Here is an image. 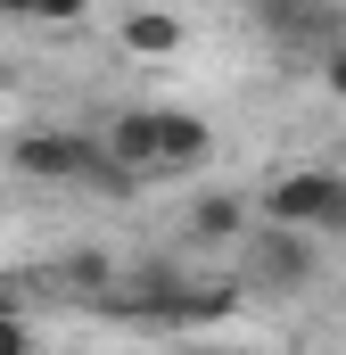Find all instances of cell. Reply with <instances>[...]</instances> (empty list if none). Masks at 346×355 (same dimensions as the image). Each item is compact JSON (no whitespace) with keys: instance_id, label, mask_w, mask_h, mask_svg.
Segmentation results:
<instances>
[{"instance_id":"cell-1","label":"cell","mask_w":346,"mask_h":355,"mask_svg":"<svg viewBox=\"0 0 346 355\" xmlns=\"http://www.w3.org/2000/svg\"><path fill=\"white\" fill-rule=\"evenodd\" d=\"M239 272H248L256 289H305V281L322 272V248H313L305 223L264 215V223H248V240H239Z\"/></svg>"},{"instance_id":"cell-2","label":"cell","mask_w":346,"mask_h":355,"mask_svg":"<svg viewBox=\"0 0 346 355\" xmlns=\"http://www.w3.org/2000/svg\"><path fill=\"white\" fill-rule=\"evenodd\" d=\"M264 215L280 223H305V232H346V174H322V166H297L264 190Z\"/></svg>"},{"instance_id":"cell-3","label":"cell","mask_w":346,"mask_h":355,"mask_svg":"<svg viewBox=\"0 0 346 355\" xmlns=\"http://www.w3.org/2000/svg\"><path fill=\"white\" fill-rule=\"evenodd\" d=\"M91 157H99V141H83V132H50V124L8 141V166H17L25 182H83Z\"/></svg>"},{"instance_id":"cell-4","label":"cell","mask_w":346,"mask_h":355,"mask_svg":"<svg viewBox=\"0 0 346 355\" xmlns=\"http://www.w3.org/2000/svg\"><path fill=\"white\" fill-rule=\"evenodd\" d=\"M99 149L124 166V174H157L165 166V107H124V116H107V132H99Z\"/></svg>"},{"instance_id":"cell-5","label":"cell","mask_w":346,"mask_h":355,"mask_svg":"<svg viewBox=\"0 0 346 355\" xmlns=\"http://www.w3.org/2000/svg\"><path fill=\"white\" fill-rule=\"evenodd\" d=\"M264 25L280 50H330L338 42V8L330 0H264Z\"/></svg>"},{"instance_id":"cell-6","label":"cell","mask_w":346,"mask_h":355,"mask_svg":"<svg viewBox=\"0 0 346 355\" xmlns=\"http://www.w3.org/2000/svg\"><path fill=\"white\" fill-rule=\"evenodd\" d=\"M181 297H190V281L173 265H149V272H132V289L116 297L124 314H140V322H181Z\"/></svg>"},{"instance_id":"cell-7","label":"cell","mask_w":346,"mask_h":355,"mask_svg":"<svg viewBox=\"0 0 346 355\" xmlns=\"http://www.w3.org/2000/svg\"><path fill=\"white\" fill-rule=\"evenodd\" d=\"M206 157H215V132H206V116L165 107V166H157V174H198Z\"/></svg>"},{"instance_id":"cell-8","label":"cell","mask_w":346,"mask_h":355,"mask_svg":"<svg viewBox=\"0 0 346 355\" xmlns=\"http://www.w3.org/2000/svg\"><path fill=\"white\" fill-rule=\"evenodd\" d=\"M190 240H206V248H231V240H248V198H239V190H215V198H198V215H190Z\"/></svg>"},{"instance_id":"cell-9","label":"cell","mask_w":346,"mask_h":355,"mask_svg":"<svg viewBox=\"0 0 346 355\" xmlns=\"http://www.w3.org/2000/svg\"><path fill=\"white\" fill-rule=\"evenodd\" d=\"M116 33H124L132 58H173V50H181V17H173V8H132Z\"/></svg>"},{"instance_id":"cell-10","label":"cell","mask_w":346,"mask_h":355,"mask_svg":"<svg viewBox=\"0 0 346 355\" xmlns=\"http://www.w3.org/2000/svg\"><path fill=\"white\" fill-rule=\"evenodd\" d=\"M223 314H239V281H190L181 322H223Z\"/></svg>"},{"instance_id":"cell-11","label":"cell","mask_w":346,"mask_h":355,"mask_svg":"<svg viewBox=\"0 0 346 355\" xmlns=\"http://www.w3.org/2000/svg\"><path fill=\"white\" fill-rule=\"evenodd\" d=\"M66 281L75 289H116V265L107 257H66Z\"/></svg>"},{"instance_id":"cell-12","label":"cell","mask_w":346,"mask_h":355,"mask_svg":"<svg viewBox=\"0 0 346 355\" xmlns=\"http://www.w3.org/2000/svg\"><path fill=\"white\" fill-rule=\"evenodd\" d=\"M322 91H330V99H346V33L322 50Z\"/></svg>"},{"instance_id":"cell-13","label":"cell","mask_w":346,"mask_h":355,"mask_svg":"<svg viewBox=\"0 0 346 355\" xmlns=\"http://www.w3.org/2000/svg\"><path fill=\"white\" fill-rule=\"evenodd\" d=\"M17 347H33V322L17 306H0V355H17Z\"/></svg>"},{"instance_id":"cell-14","label":"cell","mask_w":346,"mask_h":355,"mask_svg":"<svg viewBox=\"0 0 346 355\" xmlns=\"http://www.w3.org/2000/svg\"><path fill=\"white\" fill-rule=\"evenodd\" d=\"M83 8H91V0H42V8H33V25H75Z\"/></svg>"},{"instance_id":"cell-15","label":"cell","mask_w":346,"mask_h":355,"mask_svg":"<svg viewBox=\"0 0 346 355\" xmlns=\"http://www.w3.org/2000/svg\"><path fill=\"white\" fill-rule=\"evenodd\" d=\"M33 8H42V0H0V17H33Z\"/></svg>"}]
</instances>
